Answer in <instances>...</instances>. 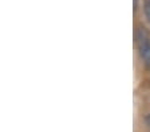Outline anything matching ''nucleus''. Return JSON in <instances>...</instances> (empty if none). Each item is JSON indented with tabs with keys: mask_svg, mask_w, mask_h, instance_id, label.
<instances>
[{
	"mask_svg": "<svg viewBox=\"0 0 150 132\" xmlns=\"http://www.w3.org/2000/svg\"><path fill=\"white\" fill-rule=\"evenodd\" d=\"M135 43L142 63L146 67H150V35L145 28H138L135 34Z\"/></svg>",
	"mask_w": 150,
	"mask_h": 132,
	"instance_id": "f257e3e1",
	"label": "nucleus"
},
{
	"mask_svg": "<svg viewBox=\"0 0 150 132\" xmlns=\"http://www.w3.org/2000/svg\"><path fill=\"white\" fill-rule=\"evenodd\" d=\"M144 13L147 23L150 24V0H145L144 1Z\"/></svg>",
	"mask_w": 150,
	"mask_h": 132,
	"instance_id": "f03ea898",
	"label": "nucleus"
},
{
	"mask_svg": "<svg viewBox=\"0 0 150 132\" xmlns=\"http://www.w3.org/2000/svg\"><path fill=\"white\" fill-rule=\"evenodd\" d=\"M147 123H149V126H150V116L147 117Z\"/></svg>",
	"mask_w": 150,
	"mask_h": 132,
	"instance_id": "7ed1b4c3",
	"label": "nucleus"
}]
</instances>
